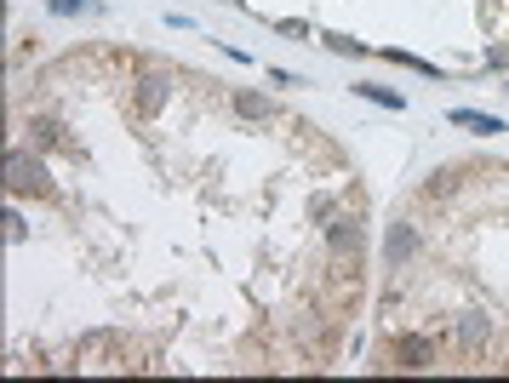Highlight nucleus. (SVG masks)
Here are the masks:
<instances>
[{
    "label": "nucleus",
    "mask_w": 509,
    "mask_h": 383,
    "mask_svg": "<svg viewBox=\"0 0 509 383\" xmlns=\"http://www.w3.org/2000/svg\"><path fill=\"white\" fill-rule=\"evenodd\" d=\"M435 337H423V332H400L395 344H390V367L400 372H423V367H435Z\"/></svg>",
    "instance_id": "1"
},
{
    "label": "nucleus",
    "mask_w": 509,
    "mask_h": 383,
    "mask_svg": "<svg viewBox=\"0 0 509 383\" xmlns=\"http://www.w3.org/2000/svg\"><path fill=\"white\" fill-rule=\"evenodd\" d=\"M132 98H138V115H161V103L172 98V75H161V69H143L132 80Z\"/></svg>",
    "instance_id": "2"
},
{
    "label": "nucleus",
    "mask_w": 509,
    "mask_h": 383,
    "mask_svg": "<svg viewBox=\"0 0 509 383\" xmlns=\"http://www.w3.org/2000/svg\"><path fill=\"white\" fill-rule=\"evenodd\" d=\"M452 337H458V349H470V355H481L486 344H493V315H458L452 321Z\"/></svg>",
    "instance_id": "3"
},
{
    "label": "nucleus",
    "mask_w": 509,
    "mask_h": 383,
    "mask_svg": "<svg viewBox=\"0 0 509 383\" xmlns=\"http://www.w3.org/2000/svg\"><path fill=\"white\" fill-rule=\"evenodd\" d=\"M418 252V229H412V218H395L390 223V241H384V258H390V269H400Z\"/></svg>",
    "instance_id": "4"
},
{
    "label": "nucleus",
    "mask_w": 509,
    "mask_h": 383,
    "mask_svg": "<svg viewBox=\"0 0 509 383\" xmlns=\"http://www.w3.org/2000/svg\"><path fill=\"white\" fill-rule=\"evenodd\" d=\"M47 195V172H40V160H29V155H12V195Z\"/></svg>",
    "instance_id": "5"
},
{
    "label": "nucleus",
    "mask_w": 509,
    "mask_h": 383,
    "mask_svg": "<svg viewBox=\"0 0 509 383\" xmlns=\"http://www.w3.org/2000/svg\"><path fill=\"white\" fill-rule=\"evenodd\" d=\"M447 120H452V126H470V132H481V138H498V132H509V126H504L498 115H481V109H452Z\"/></svg>",
    "instance_id": "6"
},
{
    "label": "nucleus",
    "mask_w": 509,
    "mask_h": 383,
    "mask_svg": "<svg viewBox=\"0 0 509 383\" xmlns=\"http://www.w3.org/2000/svg\"><path fill=\"white\" fill-rule=\"evenodd\" d=\"M423 195H458V172H452V166H441V172H430V183H423Z\"/></svg>",
    "instance_id": "7"
},
{
    "label": "nucleus",
    "mask_w": 509,
    "mask_h": 383,
    "mask_svg": "<svg viewBox=\"0 0 509 383\" xmlns=\"http://www.w3.org/2000/svg\"><path fill=\"white\" fill-rule=\"evenodd\" d=\"M235 109H241L246 120H269V103H264L258 92H235Z\"/></svg>",
    "instance_id": "8"
},
{
    "label": "nucleus",
    "mask_w": 509,
    "mask_h": 383,
    "mask_svg": "<svg viewBox=\"0 0 509 383\" xmlns=\"http://www.w3.org/2000/svg\"><path fill=\"white\" fill-rule=\"evenodd\" d=\"M360 98H372V103H384V109H400V92H390V87H355Z\"/></svg>",
    "instance_id": "9"
},
{
    "label": "nucleus",
    "mask_w": 509,
    "mask_h": 383,
    "mask_svg": "<svg viewBox=\"0 0 509 383\" xmlns=\"http://www.w3.org/2000/svg\"><path fill=\"white\" fill-rule=\"evenodd\" d=\"M52 17H75V12H92V0H47Z\"/></svg>",
    "instance_id": "10"
}]
</instances>
